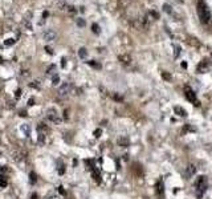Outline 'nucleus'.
<instances>
[{
    "mask_svg": "<svg viewBox=\"0 0 212 199\" xmlns=\"http://www.w3.org/2000/svg\"><path fill=\"white\" fill-rule=\"evenodd\" d=\"M163 10H165L167 13H172V11H171V8H170L169 4H165V6H163Z\"/></svg>",
    "mask_w": 212,
    "mask_h": 199,
    "instance_id": "nucleus-35",
    "label": "nucleus"
},
{
    "mask_svg": "<svg viewBox=\"0 0 212 199\" xmlns=\"http://www.w3.org/2000/svg\"><path fill=\"white\" fill-rule=\"evenodd\" d=\"M114 98H116L117 101H121V100H122V97H121V96H117V94H114Z\"/></svg>",
    "mask_w": 212,
    "mask_h": 199,
    "instance_id": "nucleus-44",
    "label": "nucleus"
},
{
    "mask_svg": "<svg viewBox=\"0 0 212 199\" xmlns=\"http://www.w3.org/2000/svg\"><path fill=\"white\" fill-rule=\"evenodd\" d=\"M37 134H39V137H37V142L41 145V143L45 142V135H47V134H45V133H37Z\"/></svg>",
    "mask_w": 212,
    "mask_h": 199,
    "instance_id": "nucleus-23",
    "label": "nucleus"
},
{
    "mask_svg": "<svg viewBox=\"0 0 212 199\" xmlns=\"http://www.w3.org/2000/svg\"><path fill=\"white\" fill-rule=\"evenodd\" d=\"M31 13H27V16L24 17V20H23V25L25 27V29H32V23H31Z\"/></svg>",
    "mask_w": 212,
    "mask_h": 199,
    "instance_id": "nucleus-11",
    "label": "nucleus"
},
{
    "mask_svg": "<svg viewBox=\"0 0 212 199\" xmlns=\"http://www.w3.org/2000/svg\"><path fill=\"white\" fill-rule=\"evenodd\" d=\"M117 142H118V145H119V146H122V147H127L129 145H130V140H129L126 135H122V137H119Z\"/></svg>",
    "mask_w": 212,
    "mask_h": 199,
    "instance_id": "nucleus-10",
    "label": "nucleus"
},
{
    "mask_svg": "<svg viewBox=\"0 0 212 199\" xmlns=\"http://www.w3.org/2000/svg\"><path fill=\"white\" fill-rule=\"evenodd\" d=\"M85 165H86V169H87V170H90V171L93 170V169H96L93 159H85Z\"/></svg>",
    "mask_w": 212,
    "mask_h": 199,
    "instance_id": "nucleus-17",
    "label": "nucleus"
},
{
    "mask_svg": "<svg viewBox=\"0 0 212 199\" xmlns=\"http://www.w3.org/2000/svg\"><path fill=\"white\" fill-rule=\"evenodd\" d=\"M150 16H154L155 19H159V15L155 12V11H151V12H150Z\"/></svg>",
    "mask_w": 212,
    "mask_h": 199,
    "instance_id": "nucleus-39",
    "label": "nucleus"
},
{
    "mask_svg": "<svg viewBox=\"0 0 212 199\" xmlns=\"http://www.w3.org/2000/svg\"><path fill=\"white\" fill-rule=\"evenodd\" d=\"M21 94H23V90L20 89V88H19V89H16V92H15V97H16V98H20Z\"/></svg>",
    "mask_w": 212,
    "mask_h": 199,
    "instance_id": "nucleus-34",
    "label": "nucleus"
},
{
    "mask_svg": "<svg viewBox=\"0 0 212 199\" xmlns=\"http://www.w3.org/2000/svg\"><path fill=\"white\" fill-rule=\"evenodd\" d=\"M65 64H66V59H63V60H61V65L65 66Z\"/></svg>",
    "mask_w": 212,
    "mask_h": 199,
    "instance_id": "nucleus-46",
    "label": "nucleus"
},
{
    "mask_svg": "<svg viewBox=\"0 0 212 199\" xmlns=\"http://www.w3.org/2000/svg\"><path fill=\"white\" fill-rule=\"evenodd\" d=\"M27 117V112H25V110H23V112H20V117Z\"/></svg>",
    "mask_w": 212,
    "mask_h": 199,
    "instance_id": "nucleus-43",
    "label": "nucleus"
},
{
    "mask_svg": "<svg viewBox=\"0 0 212 199\" xmlns=\"http://www.w3.org/2000/svg\"><path fill=\"white\" fill-rule=\"evenodd\" d=\"M208 69H209L208 61H207V60H202L200 64L198 65V72H199V73H204V72H208Z\"/></svg>",
    "mask_w": 212,
    "mask_h": 199,
    "instance_id": "nucleus-9",
    "label": "nucleus"
},
{
    "mask_svg": "<svg viewBox=\"0 0 212 199\" xmlns=\"http://www.w3.org/2000/svg\"><path fill=\"white\" fill-rule=\"evenodd\" d=\"M78 55H80V57H81V59H85V57L87 56V50L85 49V48H81V49H80V52H78Z\"/></svg>",
    "mask_w": 212,
    "mask_h": 199,
    "instance_id": "nucleus-24",
    "label": "nucleus"
},
{
    "mask_svg": "<svg viewBox=\"0 0 212 199\" xmlns=\"http://www.w3.org/2000/svg\"><path fill=\"white\" fill-rule=\"evenodd\" d=\"M31 199H39L37 194H32V195H31Z\"/></svg>",
    "mask_w": 212,
    "mask_h": 199,
    "instance_id": "nucleus-45",
    "label": "nucleus"
},
{
    "mask_svg": "<svg viewBox=\"0 0 212 199\" xmlns=\"http://www.w3.org/2000/svg\"><path fill=\"white\" fill-rule=\"evenodd\" d=\"M13 44H15V40H13V39H7V40L4 41V45H7V47L13 45Z\"/></svg>",
    "mask_w": 212,
    "mask_h": 199,
    "instance_id": "nucleus-29",
    "label": "nucleus"
},
{
    "mask_svg": "<svg viewBox=\"0 0 212 199\" xmlns=\"http://www.w3.org/2000/svg\"><path fill=\"white\" fill-rule=\"evenodd\" d=\"M57 7H59V10H61V11H68V4L65 3V1H59L57 3Z\"/></svg>",
    "mask_w": 212,
    "mask_h": 199,
    "instance_id": "nucleus-20",
    "label": "nucleus"
},
{
    "mask_svg": "<svg viewBox=\"0 0 212 199\" xmlns=\"http://www.w3.org/2000/svg\"><path fill=\"white\" fill-rule=\"evenodd\" d=\"M118 60L122 62V64H125V65L131 64V57L129 56V55H121V56H118Z\"/></svg>",
    "mask_w": 212,
    "mask_h": 199,
    "instance_id": "nucleus-13",
    "label": "nucleus"
},
{
    "mask_svg": "<svg viewBox=\"0 0 212 199\" xmlns=\"http://www.w3.org/2000/svg\"><path fill=\"white\" fill-rule=\"evenodd\" d=\"M8 186V179H7L6 175L0 174V187H7Z\"/></svg>",
    "mask_w": 212,
    "mask_h": 199,
    "instance_id": "nucleus-18",
    "label": "nucleus"
},
{
    "mask_svg": "<svg viewBox=\"0 0 212 199\" xmlns=\"http://www.w3.org/2000/svg\"><path fill=\"white\" fill-rule=\"evenodd\" d=\"M89 65L93 66V68H96V69H101V64H100V62H96L94 60H93V61H89Z\"/></svg>",
    "mask_w": 212,
    "mask_h": 199,
    "instance_id": "nucleus-25",
    "label": "nucleus"
},
{
    "mask_svg": "<svg viewBox=\"0 0 212 199\" xmlns=\"http://www.w3.org/2000/svg\"><path fill=\"white\" fill-rule=\"evenodd\" d=\"M184 96H186V98H187L190 102H192L195 106H199L200 105L199 100L196 98V94H195V92H193V90L191 89L190 86H184Z\"/></svg>",
    "mask_w": 212,
    "mask_h": 199,
    "instance_id": "nucleus-3",
    "label": "nucleus"
},
{
    "mask_svg": "<svg viewBox=\"0 0 212 199\" xmlns=\"http://www.w3.org/2000/svg\"><path fill=\"white\" fill-rule=\"evenodd\" d=\"M207 189V179L206 177H198V179L195 180V193H196L198 199H202L203 194Z\"/></svg>",
    "mask_w": 212,
    "mask_h": 199,
    "instance_id": "nucleus-2",
    "label": "nucleus"
},
{
    "mask_svg": "<svg viewBox=\"0 0 212 199\" xmlns=\"http://www.w3.org/2000/svg\"><path fill=\"white\" fill-rule=\"evenodd\" d=\"M59 82H60V77H59V75H54V76L52 77V84H53V85H57Z\"/></svg>",
    "mask_w": 212,
    "mask_h": 199,
    "instance_id": "nucleus-27",
    "label": "nucleus"
},
{
    "mask_svg": "<svg viewBox=\"0 0 212 199\" xmlns=\"http://www.w3.org/2000/svg\"><path fill=\"white\" fill-rule=\"evenodd\" d=\"M59 191H60V194H61V195H65V190H64L63 186H60V187H59Z\"/></svg>",
    "mask_w": 212,
    "mask_h": 199,
    "instance_id": "nucleus-40",
    "label": "nucleus"
},
{
    "mask_svg": "<svg viewBox=\"0 0 212 199\" xmlns=\"http://www.w3.org/2000/svg\"><path fill=\"white\" fill-rule=\"evenodd\" d=\"M36 182H37V175H36V173L32 171V173H29V183L34 184Z\"/></svg>",
    "mask_w": 212,
    "mask_h": 199,
    "instance_id": "nucleus-19",
    "label": "nucleus"
},
{
    "mask_svg": "<svg viewBox=\"0 0 212 199\" xmlns=\"http://www.w3.org/2000/svg\"><path fill=\"white\" fill-rule=\"evenodd\" d=\"M92 31H93L96 35H98L101 32V29H100V27H98L97 24H93V25H92Z\"/></svg>",
    "mask_w": 212,
    "mask_h": 199,
    "instance_id": "nucleus-26",
    "label": "nucleus"
},
{
    "mask_svg": "<svg viewBox=\"0 0 212 199\" xmlns=\"http://www.w3.org/2000/svg\"><path fill=\"white\" fill-rule=\"evenodd\" d=\"M155 191H156V195H158L159 199H162L165 196V184H163L162 180H158L155 184Z\"/></svg>",
    "mask_w": 212,
    "mask_h": 199,
    "instance_id": "nucleus-6",
    "label": "nucleus"
},
{
    "mask_svg": "<svg viewBox=\"0 0 212 199\" xmlns=\"http://www.w3.org/2000/svg\"><path fill=\"white\" fill-rule=\"evenodd\" d=\"M53 70H56V65H50L49 68H48L47 73H48V75H50V73H53Z\"/></svg>",
    "mask_w": 212,
    "mask_h": 199,
    "instance_id": "nucleus-36",
    "label": "nucleus"
},
{
    "mask_svg": "<svg viewBox=\"0 0 212 199\" xmlns=\"http://www.w3.org/2000/svg\"><path fill=\"white\" fill-rule=\"evenodd\" d=\"M101 134H102V130H101V129H97V130H94V137H96V138H100Z\"/></svg>",
    "mask_w": 212,
    "mask_h": 199,
    "instance_id": "nucleus-33",
    "label": "nucleus"
},
{
    "mask_svg": "<svg viewBox=\"0 0 212 199\" xmlns=\"http://www.w3.org/2000/svg\"><path fill=\"white\" fill-rule=\"evenodd\" d=\"M21 129L25 131V134H27V135H29V128H28V126H27V125H23V126H21Z\"/></svg>",
    "mask_w": 212,
    "mask_h": 199,
    "instance_id": "nucleus-37",
    "label": "nucleus"
},
{
    "mask_svg": "<svg viewBox=\"0 0 212 199\" xmlns=\"http://www.w3.org/2000/svg\"><path fill=\"white\" fill-rule=\"evenodd\" d=\"M45 50H47V53H48V55H53V50H52V48H49V47H45Z\"/></svg>",
    "mask_w": 212,
    "mask_h": 199,
    "instance_id": "nucleus-41",
    "label": "nucleus"
},
{
    "mask_svg": "<svg viewBox=\"0 0 212 199\" xmlns=\"http://www.w3.org/2000/svg\"><path fill=\"white\" fill-rule=\"evenodd\" d=\"M48 130H49L48 126L45 124H43V122H40V124L37 125V133H45V134H47Z\"/></svg>",
    "mask_w": 212,
    "mask_h": 199,
    "instance_id": "nucleus-15",
    "label": "nucleus"
},
{
    "mask_svg": "<svg viewBox=\"0 0 212 199\" xmlns=\"http://www.w3.org/2000/svg\"><path fill=\"white\" fill-rule=\"evenodd\" d=\"M68 12H69V13H70V15H74V13H76V12H77V10H76L74 7H72V6H69V7H68Z\"/></svg>",
    "mask_w": 212,
    "mask_h": 199,
    "instance_id": "nucleus-32",
    "label": "nucleus"
},
{
    "mask_svg": "<svg viewBox=\"0 0 212 199\" xmlns=\"http://www.w3.org/2000/svg\"><path fill=\"white\" fill-rule=\"evenodd\" d=\"M162 77L165 78L166 81H170V80H171V76H170V73H167V72H162Z\"/></svg>",
    "mask_w": 212,
    "mask_h": 199,
    "instance_id": "nucleus-30",
    "label": "nucleus"
},
{
    "mask_svg": "<svg viewBox=\"0 0 212 199\" xmlns=\"http://www.w3.org/2000/svg\"><path fill=\"white\" fill-rule=\"evenodd\" d=\"M12 159L16 162V163H21V162L25 161V153H21V151H16V153H13Z\"/></svg>",
    "mask_w": 212,
    "mask_h": 199,
    "instance_id": "nucleus-8",
    "label": "nucleus"
},
{
    "mask_svg": "<svg viewBox=\"0 0 212 199\" xmlns=\"http://www.w3.org/2000/svg\"><path fill=\"white\" fill-rule=\"evenodd\" d=\"M92 177H93L96 183H101V174H100V171H98V169H93L92 170Z\"/></svg>",
    "mask_w": 212,
    "mask_h": 199,
    "instance_id": "nucleus-12",
    "label": "nucleus"
},
{
    "mask_svg": "<svg viewBox=\"0 0 212 199\" xmlns=\"http://www.w3.org/2000/svg\"><path fill=\"white\" fill-rule=\"evenodd\" d=\"M196 11H198V15H199L200 21L203 24H208L209 20H211V12H209V8L207 7V4L204 3V0H198Z\"/></svg>",
    "mask_w": 212,
    "mask_h": 199,
    "instance_id": "nucleus-1",
    "label": "nucleus"
},
{
    "mask_svg": "<svg viewBox=\"0 0 212 199\" xmlns=\"http://www.w3.org/2000/svg\"><path fill=\"white\" fill-rule=\"evenodd\" d=\"M70 90H72V84L70 82H64L59 89V97H61V98L68 97L69 93H70Z\"/></svg>",
    "mask_w": 212,
    "mask_h": 199,
    "instance_id": "nucleus-4",
    "label": "nucleus"
},
{
    "mask_svg": "<svg viewBox=\"0 0 212 199\" xmlns=\"http://www.w3.org/2000/svg\"><path fill=\"white\" fill-rule=\"evenodd\" d=\"M28 105H29V106H33V105H34V100H33V98H31V100L28 101Z\"/></svg>",
    "mask_w": 212,
    "mask_h": 199,
    "instance_id": "nucleus-42",
    "label": "nucleus"
},
{
    "mask_svg": "<svg viewBox=\"0 0 212 199\" xmlns=\"http://www.w3.org/2000/svg\"><path fill=\"white\" fill-rule=\"evenodd\" d=\"M1 62H3V59H1V57H0V64H1Z\"/></svg>",
    "mask_w": 212,
    "mask_h": 199,
    "instance_id": "nucleus-47",
    "label": "nucleus"
},
{
    "mask_svg": "<svg viewBox=\"0 0 212 199\" xmlns=\"http://www.w3.org/2000/svg\"><path fill=\"white\" fill-rule=\"evenodd\" d=\"M77 25L78 27H84L85 25V21L82 19H77Z\"/></svg>",
    "mask_w": 212,
    "mask_h": 199,
    "instance_id": "nucleus-38",
    "label": "nucleus"
},
{
    "mask_svg": "<svg viewBox=\"0 0 212 199\" xmlns=\"http://www.w3.org/2000/svg\"><path fill=\"white\" fill-rule=\"evenodd\" d=\"M29 86L34 88V89H40V88H41V81L40 80H34L33 82H31V84H29Z\"/></svg>",
    "mask_w": 212,
    "mask_h": 199,
    "instance_id": "nucleus-21",
    "label": "nucleus"
},
{
    "mask_svg": "<svg viewBox=\"0 0 212 199\" xmlns=\"http://www.w3.org/2000/svg\"><path fill=\"white\" fill-rule=\"evenodd\" d=\"M196 173V169H195V166L193 165H188L187 166V170H186V177L187 178H191L193 174Z\"/></svg>",
    "mask_w": 212,
    "mask_h": 199,
    "instance_id": "nucleus-14",
    "label": "nucleus"
},
{
    "mask_svg": "<svg viewBox=\"0 0 212 199\" xmlns=\"http://www.w3.org/2000/svg\"><path fill=\"white\" fill-rule=\"evenodd\" d=\"M174 110H175V113L178 115H180V117H186V115H187V112H186L183 108H180V106H175Z\"/></svg>",
    "mask_w": 212,
    "mask_h": 199,
    "instance_id": "nucleus-16",
    "label": "nucleus"
},
{
    "mask_svg": "<svg viewBox=\"0 0 212 199\" xmlns=\"http://www.w3.org/2000/svg\"><path fill=\"white\" fill-rule=\"evenodd\" d=\"M57 171H59L60 175H64L65 174V165L61 163V162H59V169H57Z\"/></svg>",
    "mask_w": 212,
    "mask_h": 199,
    "instance_id": "nucleus-22",
    "label": "nucleus"
},
{
    "mask_svg": "<svg viewBox=\"0 0 212 199\" xmlns=\"http://www.w3.org/2000/svg\"><path fill=\"white\" fill-rule=\"evenodd\" d=\"M47 118L49 120L50 122H53V124H60V118H59V114H57L56 109H48Z\"/></svg>",
    "mask_w": 212,
    "mask_h": 199,
    "instance_id": "nucleus-5",
    "label": "nucleus"
},
{
    "mask_svg": "<svg viewBox=\"0 0 212 199\" xmlns=\"http://www.w3.org/2000/svg\"><path fill=\"white\" fill-rule=\"evenodd\" d=\"M43 37H44V40H47V41H53L56 39V32L53 31V29H47V31H44Z\"/></svg>",
    "mask_w": 212,
    "mask_h": 199,
    "instance_id": "nucleus-7",
    "label": "nucleus"
},
{
    "mask_svg": "<svg viewBox=\"0 0 212 199\" xmlns=\"http://www.w3.org/2000/svg\"><path fill=\"white\" fill-rule=\"evenodd\" d=\"M174 49H175L174 56H175V57H178L179 55H180V47H179V45H174Z\"/></svg>",
    "mask_w": 212,
    "mask_h": 199,
    "instance_id": "nucleus-28",
    "label": "nucleus"
},
{
    "mask_svg": "<svg viewBox=\"0 0 212 199\" xmlns=\"http://www.w3.org/2000/svg\"><path fill=\"white\" fill-rule=\"evenodd\" d=\"M193 130H195V129H193V128H191L190 125L187 124V125H186V126H184V129H183V134H184V133H187V131H193Z\"/></svg>",
    "mask_w": 212,
    "mask_h": 199,
    "instance_id": "nucleus-31",
    "label": "nucleus"
}]
</instances>
